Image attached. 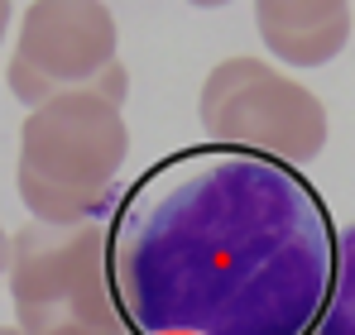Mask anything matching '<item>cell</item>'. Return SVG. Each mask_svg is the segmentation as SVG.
<instances>
[{
	"mask_svg": "<svg viewBox=\"0 0 355 335\" xmlns=\"http://www.w3.org/2000/svg\"><path fill=\"white\" fill-rule=\"evenodd\" d=\"M336 235L302 168L187 144L116 197L106 278L130 335H312Z\"/></svg>",
	"mask_w": 355,
	"mask_h": 335,
	"instance_id": "6da1fadb",
	"label": "cell"
},
{
	"mask_svg": "<svg viewBox=\"0 0 355 335\" xmlns=\"http://www.w3.org/2000/svg\"><path fill=\"white\" fill-rule=\"evenodd\" d=\"M130 159L125 111L72 87L49 96L19 125L15 192L39 225L106 221L120 197V168Z\"/></svg>",
	"mask_w": 355,
	"mask_h": 335,
	"instance_id": "7a4b0ae2",
	"label": "cell"
},
{
	"mask_svg": "<svg viewBox=\"0 0 355 335\" xmlns=\"http://www.w3.org/2000/svg\"><path fill=\"white\" fill-rule=\"evenodd\" d=\"M5 287L19 335H130L106 278V221L15 230Z\"/></svg>",
	"mask_w": 355,
	"mask_h": 335,
	"instance_id": "3957f363",
	"label": "cell"
},
{
	"mask_svg": "<svg viewBox=\"0 0 355 335\" xmlns=\"http://www.w3.org/2000/svg\"><path fill=\"white\" fill-rule=\"evenodd\" d=\"M207 144H231L288 168H307L331 134V115L312 87L279 72L264 57H221L197 91Z\"/></svg>",
	"mask_w": 355,
	"mask_h": 335,
	"instance_id": "277c9868",
	"label": "cell"
},
{
	"mask_svg": "<svg viewBox=\"0 0 355 335\" xmlns=\"http://www.w3.org/2000/svg\"><path fill=\"white\" fill-rule=\"evenodd\" d=\"M111 62H120V29L106 0H29L15 24L5 87L34 111L58 91L92 87Z\"/></svg>",
	"mask_w": 355,
	"mask_h": 335,
	"instance_id": "5b68a950",
	"label": "cell"
},
{
	"mask_svg": "<svg viewBox=\"0 0 355 335\" xmlns=\"http://www.w3.org/2000/svg\"><path fill=\"white\" fill-rule=\"evenodd\" d=\"M264 53L284 67H327L351 44V0H254Z\"/></svg>",
	"mask_w": 355,
	"mask_h": 335,
	"instance_id": "8992f818",
	"label": "cell"
},
{
	"mask_svg": "<svg viewBox=\"0 0 355 335\" xmlns=\"http://www.w3.org/2000/svg\"><path fill=\"white\" fill-rule=\"evenodd\" d=\"M312 335H355V225L336 235V273H331V297Z\"/></svg>",
	"mask_w": 355,
	"mask_h": 335,
	"instance_id": "52a82bcc",
	"label": "cell"
},
{
	"mask_svg": "<svg viewBox=\"0 0 355 335\" xmlns=\"http://www.w3.org/2000/svg\"><path fill=\"white\" fill-rule=\"evenodd\" d=\"M92 96H101V101H111L125 111V96H130V72H125V62H111L106 72H96V82L87 87Z\"/></svg>",
	"mask_w": 355,
	"mask_h": 335,
	"instance_id": "ba28073f",
	"label": "cell"
},
{
	"mask_svg": "<svg viewBox=\"0 0 355 335\" xmlns=\"http://www.w3.org/2000/svg\"><path fill=\"white\" fill-rule=\"evenodd\" d=\"M5 269H10V235L0 225V287H5Z\"/></svg>",
	"mask_w": 355,
	"mask_h": 335,
	"instance_id": "9c48e42d",
	"label": "cell"
},
{
	"mask_svg": "<svg viewBox=\"0 0 355 335\" xmlns=\"http://www.w3.org/2000/svg\"><path fill=\"white\" fill-rule=\"evenodd\" d=\"M10 19H15V10H10V0H0V44H5V29H10Z\"/></svg>",
	"mask_w": 355,
	"mask_h": 335,
	"instance_id": "30bf717a",
	"label": "cell"
},
{
	"mask_svg": "<svg viewBox=\"0 0 355 335\" xmlns=\"http://www.w3.org/2000/svg\"><path fill=\"white\" fill-rule=\"evenodd\" d=\"M187 5H197V10H221V5H231V0H187Z\"/></svg>",
	"mask_w": 355,
	"mask_h": 335,
	"instance_id": "8fae6325",
	"label": "cell"
},
{
	"mask_svg": "<svg viewBox=\"0 0 355 335\" xmlns=\"http://www.w3.org/2000/svg\"><path fill=\"white\" fill-rule=\"evenodd\" d=\"M0 335H19V331H15V326H0Z\"/></svg>",
	"mask_w": 355,
	"mask_h": 335,
	"instance_id": "7c38bea8",
	"label": "cell"
}]
</instances>
